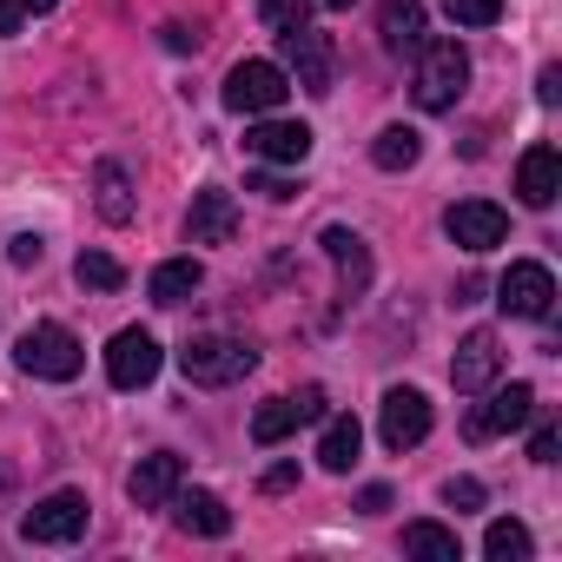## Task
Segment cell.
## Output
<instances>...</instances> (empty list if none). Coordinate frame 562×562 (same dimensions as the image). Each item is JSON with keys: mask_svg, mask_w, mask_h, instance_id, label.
I'll return each mask as SVG.
<instances>
[{"mask_svg": "<svg viewBox=\"0 0 562 562\" xmlns=\"http://www.w3.org/2000/svg\"><path fill=\"white\" fill-rule=\"evenodd\" d=\"M470 87V54L457 41H424L417 47V80H411V100L424 113H450Z\"/></svg>", "mask_w": 562, "mask_h": 562, "instance_id": "6da1fadb", "label": "cell"}, {"mask_svg": "<svg viewBox=\"0 0 562 562\" xmlns=\"http://www.w3.org/2000/svg\"><path fill=\"white\" fill-rule=\"evenodd\" d=\"M179 371H186V384H199V391H225V384H238V378L258 371V351H251L245 338H192V345L179 351Z\"/></svg>", "mask_w": 562, "mask_h": 562, "instance_id": "7a4b0ae2", "label": "cell"}, {"mask_svg": "<svg viewBox=\"0 0 562 562\" xmlns=\"http://www.w3.org/2000/svg\"><path fill=\"white\" fill-rule=\"evenodd\" d=\"M14 364H21L27 378L67 384V378H80V364H87V345H80L67 325H34V331L14 345Z\"/></svg>", "mask_w": 562, "mask_h": 562, "instance_id": "3957f363", "label": "cell"}, {"mask_svg": "<svg viewBox=\"0 0 562 562\" xmlns=\"http://www.w3.org/2000/svg\"><path fill=\"white\" fill-rule=\"evenodd\" d=\"M292 93V74L278 67V60H238L225 74V106L232 113H278Z\"/></svg>", "mask_w": 562, "mask_h": 562, "instance_id": "277c9868", "label": "cell"}, {"mask_svg": "<svg viewBox=\"0 0 562 562\" xmlns=\"http://www.w3.org/2000/svg\"><path fill=\"white\" fill-rule=\"evenodd\" d=\"M496 305H503V318H529V325H542V318L555 312V278H549V265H536V258L509 265V271H503V285H496Z\"/></svg>", "mask_w": 562, "mask_h": 562, "instance_id": "5b68a950", "label": "cell"}, {"mask_svg": "<svg viewBox=\"0 0 562 562\" xmlns=\"http://www.w3.org/2000/svg\"><path fill=\"white\" fill-rule=\"evenodd\" d=\"M87 522H93V503H87L80 490H54L47 503H34V509L21 516V536H27V542H80Z\"/></svg>", "mask_w": 562, "mask_h": 562, "instance_id": "8992f818", "label": "cell"}, {"mask_svg": "<svg viewBox=\"0 0 562 562\" xmlns=\"http://www.w3.org/2000/svg\"><path fill=\"white\" fill-rule=\"evenodd\" d=\"M529 417H536V391H529V384H490V404H476V411H470L463 437H470V443H490V437L522 430Z\"/></svg>", "mask_w": 562, "mask_h": 562, "instance_id": "52a82bcc", "label": "cell"}, {"mask_svg": "<svg viewBox=\"0 0 562 562\" xmlns=\"http://www.w3.org/2000/svg\"><path fill=\"white\" fill-rule=\"evenodd\" d=\"M159 364H166V351H159V338L139 331V325L106 345V378H113V391H146V384L159 378Z\"/></svg>", "mask_w": 562, "mask_h": 562, "instance_id": "ba28073f", "label": "cell"}, {"mask_svg": "<svg viewBox=\"0 0 562 562\" xmlns=\"http://www.w3.org/2000/svg\"><path fill=\"white\" fill-rule=\"evenodd\" d=\"M378 437H384L391 450H417V443L430 437V397L411 391V384L384 391V404H378Z\"/></svg>", "mask_w": 562, "mask_h": 562, "instance_id": "9c48e42d", "label": "cell"}, {"mask_svg": "<svg viewBox=\"0 0 562 562\" xmlns=\"http://www.w3.org/2000/svg\"><path fill=\"white\" fill-rule=\"evenodd\" d=\"M443 232H450V245H463V251H496V245L509 238V218H503V205H490V199H457V205L443 212Z\"/></svg>", "mask_w": 562, "mask_h": 562, "instance_id": "30bf717a", "label": "cell"}, {"mask_svg": "<svg viewBox=\"0 0 562 562\" xmlns=\"http://www.w3.org/2000/svg\"><path fill=\"white\" fill-rule=\"evenodd\" d=\"M245 153L265 166H305L312 159V126L305 120H258L245 133Z\"/></svg>", "mask_w": 562, "mask_h": 562, "instance_id": "8fae6325", "label": "cell"}, {"mask_svg": "<svg viewBox=\"0 0 562 562\" xmlns=\"http://www.w3.org/2000/svg\"><path fill=\"white\" fill-rule=\"evenodd\" d=\"M496 378H503V345H496V331H470V338L457 345V358H450V384H457L463 397H483Z\"/></svg>", "mask_w": 562, "mask_h": 562, "instance_id": "7c38bea8", "label": "cell"}, {"mask_svg": "<svg viewBox=\"0 0 562 562\" xmlns=\"http://www.w3.org/2000/svg\"><path fill=\"white\" fill-rule=\"evenodd\" d=\"M285 41V60H292V74H299V87L305 93H331V74H338V54H331V41L325 34H312V27H292V34H278Z\"/></svg>", "mask_w": 562, "mask_h": 562, "instance_id": "4fadbf2b", "label": "cell"}, {"mask_svg": "<svg viewBox=\"0 0 562 562\" xmlns=\"http://www.w3.org/2000/svg\"><path fill=\"white\" fill-rule=\"evenodd\" d=\"M186 238H192V245H232V238H238V205H232V192L205 186V192L192 199V212H186Z\"/></svg>", "mask_w": 562, "mask_h": 562, "instance_id": "5bb4252c", "label": "cell"}, {"mask_svg": "<svg viewBox=\"0 0 562 562\" xmlns=\"http://www.w3.org/2000/svg\"><path fill=\"white\" fill-rule=\"evenodd\" d=\"M179 483H186V463H179L172 450H153V457H139V470L126 476V496H133L139 509H166Z\"/></svg>", "mask_w": 562, "mask_h": 562, "instance_id": "9a60e30c", "label": "cell"}, {"mask_svg": "<svg viewBox=\"0 0 562 562\" xmlns=\"http://www.w3.org/2000/svg\"><path fill=\"white\" fill-rule=\"evenodd\" d=\"M516 192H522V205L549 212L555 192H562V153H555V146H529L522 166H516Z\"/></svg>", "mask_w": 562, "mask_h": 562, "instance_id": "2e32d148", "label": "cell"}, {"mask_svg": "<svg viewBox=\"0 0 562 562\" xmlns=\"http://www.w3.org/2000/svg\"><path fill=\"white\" fill-rule=\"evenodd\" d=\"M325 258L338 265V278H345V299H358L364 285H371V251H364V238L358 232H345V225H325Z\"/></svg>", "mask_w": 562, "mask_h": 562, "instance_id": "e0dca14e", "label": "cell"}, {"mask_svg": "<svg viewBox=\"0 0 562 562\" xmlns=\"http://www.w3.org/2000/svg\"><path fill=\"white\" fill-rule=\"evenodd\" d=\"M93 205H100L106 225H133V179H126L120 159H100L93 166Z\"/></svg>", "mask_w": 562, "mask_h": 562, "instance_id": "ac0fdd59", "label": "cell"}, {"mask_svg": "<svg viewBox=\"0 0 562 562\" xmlns=\"http://www.w3.org/2000/svg\"><path fill=\"white\" fill-rule=\"evenodd\" d=\"M378 34L391 54H417L424 47V0H384L378 8Z\"/></svg>", "mask_w": 562, "mask_h": 562, "instance_id": "d6986e66", "label": "cell"}, {"mask_svg": "<svg viewBox=\"0 0 562 562\" xmlns=\"http://www.w3.org/2000/svg\"><path fill=\"white\" fill-rule=\"evenodd\" d=\"M172 509H179V529H192V536H225L232 529V509L212 490H172Z\"/></svg>", "mask_w": 562, "mask_h": 562, "instance_id": "ffe728a7", "label": "cell"}, {"mask_svg": "<svg viewBox=\"0 0 562 562\" xmlns=\"http://www.w3.org/2000/svg\"><path fill=\"white\" fill-rule=\"evenodd\" d=\"M199 278H205V271H199V258H166V265L146 278V299L172 312V305H186V299L199 292Z\"/></svg>", "mask_w": 562, "mask_h": 562, "instance_id": "44dd1931", "label": "cell"}, {"mask_svg": "<svg viewBox=\"0 0 562 562\" xmlns=\"http://www.w3.org/2000/svg\"><path fill=\"white\" fill-rule=\"evenodd\" d=\"M424 159V133L417 126H384L378 139H371V166L378 172H411Z\"/></svg>", "mask_w": 562, "mask_h": 562, "instance_id": "7402d4cb", "label": "cell"}, {"mask_svg": "<svg viewBox=\"0 0 562 562\" xmlns=\"http://www.w3.org/2000/svg\"><path fill=\"white\" fill-rule=\"evenodd\" d=\"M358 443H364L358 417H325V437H318V463H325L331 476H345V470L358 463Z\"/></svg>", "mask_w": 562, "mask_h": 562, "instance_id": "603a6c76", "label": "cell"}, {"mask_svg": "<svg viewBox=\"0 0 562 562\" xmlns=\"http://www.w3.org/2000/svg\"><path fill=\"white\" fill-rule=\"evenodd\" d=\"M404 549L424 555V562H457V555H463L457 529H443V522H411V529H404Z\"/></svg>", "mask_w": 562, "mask_h": 562, "instance_id": "cb8c5ba5", "label": "cell"}, {"mask_svg": "<svg viewBox=\"0 0 562 562\" xmlns=\"http://www.w3.org/2000/svg\"><path fill=\"white\" fill-rule=\"evenodd\" d=\"M529 549H536V542H529V529H522L516 516H496V522L483 529V555H490V562H529Z\"/></svg>", "mask_w": 562, "mask_h": 562, "instance_id": "d4e9b609", "label": "cell"}, {"mask_svg": "<svg viewBox=\"0 0 562 562\" xmlns=\"http://www.w3.org/2000/svg\"><path fill=\"white\" fill-rule=\"evenodd\" d=\"M292 430H299V404H292V397L258 404V417H251V443H285Z\"/></svg>", "mask_w": 562, "mask_h": 562, "instance_id": "484cf974", "label": "cell"}, {"mask_svg": "<svg viewBox=\"0 0 562 562\" xmlns=\"http://www.w3.org/2000/svg\"><path fill=\"white\" fill-rule=\"evenodd\" d=\"M74 278H80L87 292H120V285H126V265H120V258H106V251H80Z\"/></svg>", "mask_w": 562, "mask_h": 562, "instance_id": "4316f807", "label": "cell"}, {"mask_svg": "<svg viewBox=\"0 0 562 562\" xmlns=\"http://www.w3.org/2000/svg\"><path fill=\"white\" fill-rule=\"evenodd\" d=\"M258 21H265L271 34H292V27L312 21V0H258Z\"/></svg>", "mask_w": 562, "mask_h": 562, "instance_id": "83f0119b", "label": "cell"}, {"mask_svg": "<svg viewBox=\"0 0 562 562\" xmlns=\"http://www.w3.org/2000/svg\"><path fill=\"white\" fill-rule=\"evenodd\" d=\"M437 8H443L457 27H496V21H503V0H437Z\"/></svg>", "mask_w": 562, "mask_h": 562, "instance_id": "f1b7e54d", "label": "cell"}, {"mask_svg": "<svg viewBox=\"0 0 562 562\" xmlns=\"http://www.w3.org/2000/svg\"><path fill=\"white\" fill-rule=\"evenodd\" d=\"M443 503H450V509H483V483H476V476H450V483H443Z\"/></svg>", "mask_w": 562, "mask_h": 562, "instance_id": "f546056e", "label": "cell"}, {"mask_svg": "<svg viewBox=\"0 0 562 562\" xmlns=\"http://www.w3.org/2000/svg\"><path fill=\"white\" fill-rule=\"evenodd\" d=\"M251 192H265L271 205H285V199H299V179H285V172H258Z\"/></svg>", "mask_w": 562, "mask_h": 562, "instance_id": "4dcf8cb0", "label": "cell"}, {"mask_svg": "<svg viewBox=\"0 0 562 562\" xmlns=\"http://www.w3.org/2000/svg\"><path fill=\"white\" fill-rule=\"evenodd\" d=\"M292 404H299V424H325V404H331V397H325L318 384H305V391H299Z\"/></svg>", "mask_w": 562, "mask_h": 562, "instance_id": "1f68e13d", "label": "cell"}, {"mask_svg": "<svg viewBox=\"0 0 562 562\" xmlns=\"http://www.w3.org/2000/svg\"><path fill=\"white\" fill-rule=\"evenodd\" d=\"M555 450H562L555 424H536V437H529V457H536V463H555Z\"/></svg>", "mask_w": 562, "mask_h": 562, "instance_id": "d6a6232c", "label": "cell"}, {"mask_svg": "<svg viewBox=\"0 0 562 562\" xmlns=\"http://www.w3.org/2000/svg\"><path fill=\"white\" fill-rule=\"evenodd\" d=\"M41 251H47V245H41L34 232H21V238H8V258H14V265H41Z\"/></svg>", "mask_w": 562, "mask_h": 562, "instance_id": "836d02e7", "label": "cell"}, {"mask_svg": "<svg viewBox=\"0 0 562 562\" xmlns=\"http://www.w3.org/2000/svg\"><path fill=\"white\" fill-rule=\"evenodd\" d=\"M536 100H542V106L562 100V67H542V74H536Z\"/></svg>", "mask_w": 562, "mask_h": 562, "instance_id": "e575fe53", "label": "cell"}, {"mask_svg": "<svg viewBox=\"0 0 562 562\" xmlns=\"http://www.w3.org/2000/svg\"><path fill=\"white\" fill-rule=\"evenodd\" d=\"M292 483H299V463H271V470H265V490H271V496H285Z\"/></svg>", "mask_w": 562, "mask_h": 562, "instance_id": "d590c367", "label": "cell"}, {"mask_svg": "<svg viewBox=\"0 0 562 562\" xmlns=\"http://www.w3.org/2000/svg\"><path fill=\"white\" fill-rule=\"evenodd\" d=\"M21 21H27L21 0H0V34H21Z\"/></svg>", "mask_w": 562, "mask_h": 562, "instance_id": "8d00e7d4", "label": "cell"}, {"mask_svg": "<svg viewBox=\"0 0 562 562\" xmlns=\"http://www.w3.org/2000/svg\"><path fill=\"white\" fill-rule=\"evenodd\" d=\"M358 509H364V516H378V509H391V490H384V483H371V490L358 496Z\"/></svg>", "mask_w": 562, "mask_h": 562, "instance_id": "74e56055", "label": "cell"}, {"mask_svg": "<svg viewBox=\"0 0 562 562\" xmlns=\"http://www.w3.org/2000/svg\"><path fill=\"white\" fill-rule=\"evenodd\" d=\"M159 34H166L172 54H192V47H199V34H186V27H159Z\"/></svg>", "mask_w": 562, "mask_h": 562, "instance_id": "f35d334b", "label": "cell"}, {"mask_svg": "<svg viewBox=\"0 0 562 562\" xmlns=\"http://www.w3.org/2000/svg\"><path fill=\"white\" fill-rule=\"evenodd\" d=\"M21 8H27V14H47V8H60V0H21Z\"/></svg>", "mask_w": 562, "mask_h": 562, "instance_id": "ab89813d", "label": "cell"}, {"mask_svg": "<svg viewBox=\"0 0 562 562\" xmlns=\"http://www.w3.org/2000/svg\"><path fill=\"white\" fill-rule=\"evenodd\" d=\"M325 8H338V14H345V8H351V0H325Z\"/></svg>", "mask_w": 562, "mask_h": 562, "instance_id": "60d3db41", "label": "cell"}]
</instances>
